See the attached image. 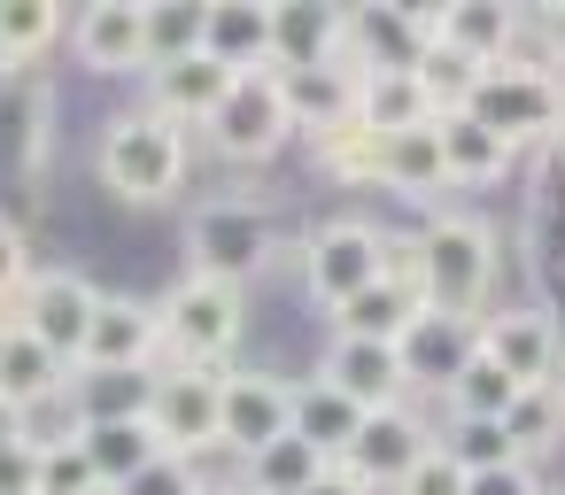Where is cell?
Segmentation results:
<instances>
[{
	"label": "cell",
	"mask_w": 565,
	"mask_h": 495,
	"mask_svg": "<svg viewBox=\"0 0 565 495\" xmlns=\"http://www.w3.org/2000/svg\"><path fill=\"white\" fill-rule=\"evenodd\" d=\"M434 40H426V17L418 9H349V40H341V63L364 78V71H426Z\"/></svg>",
	"instance_id": "obj_17"
},
{
	"label": "cell",
	"mask_w": 565,
	"mask_h": 495,
	"mask_svg": "<svg viewBox=\"0 0 565 495\" xmlns=\"http://www.w3.org/2000/svg\"><path fill=\"white\" fill-rule=\"evenodd\" d=\"M148 387H156L148 372H86V379H71V395H78L86 418H140Z\"/></svg>",
	"instance_id": "obj_33"
},
{
	"label": "cell",
	"mask_w": 565,
	"mask_h": 495,
	"mask_svg": "<svg viewBox=\"0 0 565 495\" xmlns=\"http://www.w3.org/2000/svg\"><path fill=\"white\" fill-rule=\"evenodd\" d=\"M71 387V364L47 348V341H32L24 325H9V341H0V410H32V402H47V395H63Z\"/></svg>",
	"instance_id": "obj_26"
},
{
	"label": "cell",
	"mask_w": 565,
	"mask_h": 495,
	"mask_svg": "<svg viewBox=\"0 0 565 495\" xmlns=\"http://www.w3.org/2000/svg\"><path fill=\"white\" fill-rule=\"evenodd\" d=\"M480 356H495L526 395L565 379V333H557V318L542 302H511V310L480 318Z\"/></svg>",
	"instance_id": "obj_10"
},
{
	"label": "cell",
	"mask_w": 565,
	"mask_h": 495,
	"mask_svg": "<svg viewBox=\"0 0 565 495\" xmlns=\"http://www.w3.org/2000/svg\"><path fill=\"white\" fill-rule=\"evenodd\" d=\"M372 186H380V194H403V202H434V194H449L441 125H426V132H403V140H380Z\"/></svg>",
	"instance_id": "obj_25"
},
{
	"label": "cell",
	"mask_w": 565,
	"mask_h": 495,
	"mask_svg": "<svg viewBox=\"0 0 565 495\" xmlns=\"http://www.w3.org/2000/svg\"><path fill=\"white\" fill-rule=\"evenodd\" d=\"M557 433H565V395H557V387L519 395V410H511V449L534 464V456H550V449H557Z\"/></svg>",
	"instance_id": "obj_34"
},
{
	"label": "cell",
	"mask_w": 565,
	"mask_h": 495,
	"mask_svg": "<svg viewBox=\"0 0 565 495\" xmlns=\"http://www.w3.org/2000/svg\"><path fill=\"white\" fill-rule=\"evenodd\" d=\"M186 256H194L186 271H210V279L248 287L256 271L279 263V217L264 202H248V194H217V202H202L186 217Z\"/></svg>",
	"instance_id": "obj_4"
},
{
	"label": "cell",
	"mask_w": 565,
	"mask_h": 495,
	"mask_svg": "<svg viewBox=\"0 0 565 495\" xmlns=\"http://www.w3.org/2000/svg\"><path fill=\"white\" fill-rule=\"evenodd\" d=\"M364 418H372V410H356V402H349L333 379H318V372L295 387V433H302L310 449H326L333 464L349 456V441H356V426H364Z\"/></svg>",
	"instance_id": "obj_28"
},
{
	"label": "cell",
	"mask_w": 565,
	"mask_h": 495,
	"mask_svg": "<svg viewBox=\"0 0 565 495\" xmlns=\"http://www.w3.org/2000/svg\"><path fill=\"white\" fill-rule=\"evenodd\" d=\"M24 279H32V248H24V233L9 217H0V302H17Z\"/></svg>",
	"instance_id": "obj_40"
},
{
	"label": "cell",
	"mask_w": 565,
	"mask_h": 495,
	"mask_svg": "<svg viewBox=\"0 0 565 495\" xmlns=\"http://www.w3.org/2000/svg\"><path fill=\"white\" fill-rule=\"evenodd\" d=\"M40 480V449H24L17 433H0V495H32Z\"/></svg>",
	"instance_id": "obj_41"
},
{
	"label": "cell",
	"mask_w": 565,
	"mask_h": 495,
	"mask_svg": "<svg viewBox=\"0 0 565 495\" xmlns=\"http://www.w3.org/2000/svg\"><path fill=\"white\" fill-rule=\"evenodd\" d=\"M380 271H387V233L364 225V217H333L302 240V287H310L318 310L356 302L364 287H380Z\"/></svg>",
	"instance_id": "obj_7"
},
{
	"label": "cell",
	"mask_w": 565,
	"mask_h": 495,
	"mask_svg": "<svg viewBox=\"0 0 565 495\" xmlns=\"http://www.w3.org/2000/svg\"><path fill=\"white\" fill-rule=\"evenodd\" d=\"M148 426L171 456H202V449H225V372L210 364H171L156 372L148 387Z\"/></svg>",
	"instance_id": "obj_6"
},
{
	"label": "cell",
	"mask_w": 565,
	"mask_h": 495,
	"mask_svg": "<svg viewBox=\"0 0 565 495\" xmlns=\"http://www.w3.org/2000/svg\"><path fill=\"white\" fill-rule=\"evenodd\" d=\"M542 47H550V63L565 71V0H557V9H542Z\"/></svg>",
	"instance_id": "obj_42"
},
{
	"label": "cell",
	"mask_w": 565,
	"mask_h": 495,
	"mask_svg": "<svg viewBox=\"0 0 565 495\" xmlns=\"http://www.w3.org/2000/svg\"><path fill=\"white\" fill-rule=\"evenodd\" d=\"M63 32H71V17L55 0H0V78H24Z\"/></svg>",
	"instance_id": "obj_29"
},
{
	"label": "cell",
	"mask_w": 565,
	"mask_h": 495,
	"mask_svg": "<svg viewBox=\"0 0 565 495\" xmlns=\"http://www.w3.org/2000/svg\"><path fill=\"white\" fill-rule=\"evenodd\" d=\"M156 310H163V348L179 364H210V372H217V356H233V341L248 325V294L210 271H179L156 294Z\"/></svg>",
	"instance_id": "obj_5"
},
{
	"label": "cell",
	"mask_w": 565,
	"mask_h": 495,
	"mask_svg": "<svg viewBox=\"0 0 565 495\" xmlns=\"http://www.w3.org/2000/svg\"><path fill=\"white\" fill-rule=\"evenodd\" d=\"M519 395H526V387H519L495 356H472V364H465V379H457L441 402H449V426H511Z\"/></svg>",
	"instance_id": "obj_32"
},
{
	"label": "cell",
	"mask_w": 565,
	"mask_h": 495,
	"mask_svg": "<svg viewBox=\"0 0 565 495\" xmlns=\"http://www.w3.org/2000/svg\"><path fill=\"white\" fill-rule=\"evenodd\" d=\"M202 132H210V148H217L225 163H271V155L295 140V117H287V86H279V71H248V78H233L225 109H217Z\"/></svg>",
	"instance_id": "obj_8"
},
{
	"label": "cell",
	"mask_w": 565,
	"mask_h": 495,
	"mask_svg": "<svg viewBox=\"0 0 565 495\" xmlns=\"http://www.w3.org/2000/svg\"><path fill=\"white\" fill-rule=\"evenodd\" d=\"M356 125L372 140H403V132L441 125V101H434L426 71H364L356 78Z\"/></svg>",
	"instance_id": "obj_19"
},
{
	"label": "cell",
	"mask_w": 565,
	"mask_h": 495,
	"mask_svg": "<svg viewBox=\"0 0 565 495\" xmlns=\"http://www.w3.org/2000/svg\"><path fill=\"white\" fill-rule=\"evenodd\" d=\"M71 47L86 71L102 78H132L156 63V40H148V0H94V9L71 17Z\"/></svg>",
	"instance_id": "obj_12"
},
{
	"label": "cell",
	"mask_w": 565,
	"mask_h": 495,
	"mask_svg": "<svg viewBox=\"0 0 565 495\" xmlns=\"http://www.w3.org/2000/svg\"><path fill=\"white\" fill-rule=\"evenodd\" d=\"M557 395H565V379H557Z\"/></svg>",
	"instance_id": "obj_47"
},
{
	"label": "cell",
	"mask_w": 565,
	"mask_h": 495,
	"mask_svg": "<svg viewBox=\"0 0 565 495\" xmlns=\"http://www.w3.org/2000/svg\"><path fill=\"white\" fill-rule=\"evenodd\" d=\"M519 32H526V17H519V9H495V0H449V9H426L434 55H449V63L472 71V78L495 71V63H511Z\"/></svg>",
	"instance_id": "obj_11"
},
{
	"label": "cell",
	"mask_w": 565,
	"mask_h": 495,
	"mask_svg": "<svg viewBox=\"0 0 565 495\" xmlns=\"http://www.w3.org/2000/svg\"><path fill=\"white\" fill-rule=\"evenodd\" d=\"M225 94H233V71H217L202 47H194V55H171V63L156 71V117H171L179 132H186V125L202 132V125L225 109Z\"/></svg>",
	"instance_id": "obj_22"
},
{
	"label": "cell",
	"mask_w": 565,
	"mask_h": 495,
	"mask_svg": "<svg viewBox=\"0 0 565 495\" xmlns=\"http://www.w3.org/2000/svg\"><path fill=\"white\" fill-rule=\"evenodd\" d=\"M465 472H488V464H511L519 449H511V426H449V441H441Z\"/></svg>",
	"instance_id": "obj_36"
},
{
	"label": "cell",
	"mask_w": 565,
	"mask_h": 495,
	"mask_svg": "<svg viewBox=\"0 0 565 495\" xmlns=\"http://www.w3.org/2000/svg\"><path fill=\"white\" fill-rule=\"evenodd\" d=\"M395 495H472V472H465V464H457V456L434 441V449L418 456V472H411Z\"/></svg>",
	"instance_id": "obj_37"
},
{
	"label": "cell",
	"mask_w": 565,
	"mask_h": 495,
	"mask_svg": "<svg viewBox=\"0 0 565 495\" xmlns=\"http://www.w3.org/2000/svg\"><path fill=\"white\" fill-rule=\"evenodd\" d=\"M32 495H109V487H102V472L86 464L78 441H55V449H40V480H32Z\"/></svg>",
	"instance_id": "obj_35"
},
{
	"label": "cell",
	"mask_w": 565,
	"mask_h": 495,
	"mask_svg": "<svg viewBox=\"0 0 565 495\" xmlns=\"http://www.w3.org/2000/svg\"><path fill=\"white\" fill-rule=\"evenodd\" d=\"M94 310H102V287L86 279V271H32L24 279V294L9 302V325H24L32 341H47L71 372H78V348H86V333H94Z\"/></svg>",
	"instance_id": "obj_9"
},
{
	"label": "cell",
	"mask_w": 565,
	"mask_h": 495,
	"mask_svg": "<svg viewBox=\"0 0 565 495\" xmlns=\"http://www.w3.org/2000/svg\"><path fill=\"white\" fill-rule=\"evenodd\" d=\"M279 86H287L295 132L333 140V132L356 125V71H349V63H326V71H279Z\"/></svg>",
	"instance_id": "obj_21"
},
{
	"label": "cell",
	"mask_w": 565,
	"mask_h": 495,
	"mask_svg": "<svg viewBox=\"0 0 565 495\" xmlns=\"http://www.w3.org/2000/svg\"><path fill=\"white\" fill-rule=\"evenodd\" d=\"M326 472H333V456L310 449L302 433H287V441H271V449H256V456L241 464V487H248V495H310Z\"/></svg>",
	"instance_id": "obj_30"
},
{
	"label": "cell",
	"mask_w": 565,
	"mask_h": 495,
	"mask_svg": "<svg viewBox=\"0 0 565 495\" xmlns=\"http://www.w3.org/2000/svg\"><path fill=\"white\" fill-rule=\"evenodd\" d=\"M472 495H542V472H534L526 456H511V464L472 472Z\"/></svg>",
	"instance_id": "obj_39"
},
{
	"label": "cell",
	"mask_w": 565,
	"mask_h": 495,
	"mask_svg": "<svg viewBox=\"0 0 565 495\" xmlns=\"http://www.w3.org/2000/svg\"><path fill=\"white\" fill-rule=\"evenodd\" d=\"M403 372H411V387H426V395H449L457 379H465V364L480 356V325H465V318H441V310H426L403 341Z\"/></svg>",
	"instance_id": "obj_20"
},
{
	"label": "cell",
	"mask_w": 565,
	"mask_h": 495,
	"mask_svg": "<svg viewBox=\"0 0 565 495\" xmlns=\"http://www.w3.org/2000/svg\"><path fill=\"white\" fill-rule=\"evenodd\" d=\"M310 495H372V487H364V480H356V472H341V464H333V472H326V480H318V487H310Z\"/></svg>",
	"instance_id": "obj_43"
},
{
	"label": "cell",
	"mask_w": 565,
	"mask_h": 495,
	"mask_svg": "<svg viewBox=\"0 0 565 495\" xmlns=\"http://www.w3.org/2000/svg\"><path fill=\"white\" fill-rule=\"evenodd\" d=\"M418 263H426V310L480 325V310L495 294V225L472 209H426Z\"/></svg>",
	"instance_id": "obj_1"
},
{
	"label": "cell",
	"mask_w": 565,
	"mask_h": 495,
	"mask_svg": "<svg viewBox=\"0 0 565 495\" xmlns=\"http://www.w3.org/2000/svg\"><path fill=\"white\" fill-rule=\"evenodd\" d=\"M457 109L472 125H488L503 148H550L557 125H565V78L542 71V63H495L465 86Z\"/></svg>",
	"instance_id": "obj_3"
},
{
	"label": "cell",
	"mask_w": 565,
	"mask_h": 495,
	"mask_svg": "<svg viewBox=\"0 0 565 495\" xmlns=\"http://www.w3.org/2000/svg\"><path fill=\"white\" fill-rule=\"evenodd\" d=\"M94 163H102V186L117 202L156 209V202H171L186 186V132L171 117H156V109H132V117L102 125V155Z\"/></svg>",
	"instance_id": "obj_2"
},
{
	"label": "cell",
	"mask_w": 565,
	"mask_h": 495,
	"mask_svg": "<svg viewBox=\"0 0 565 495\" xmlns=\"http://www.w3.org/2000/svg\"><path fill=\"white\" fill-rule=\"evenodd\" d=\"M295 433V387L271 372H225V449L248 464L256 449Z\"/></svg>",
	"instance_id": "obj_16"
},
{
	"label": "cell",
	"mask_w": 565,
	"mask_h": 495,
	"mask_svg": "<svg viewBox=\"0 0 565 495\" xmlns=\"http://www.w3.org/2000/svg\"><path fill=\"white\" fill-rule=\"evenodd\" d=\"M418 318H426V294L380 271V287H364L356 302L333 310V333H349V341H403Z\"/></svg>",
	"instance_id": "obj_27"
},
{
	"label": "cell",
	"mask_w": 565,
	"mask_h": 495,
	"mask_svg": "<svg viewBox=\"0 0 565 495\" xmlns=\"http://www.w3.org/2000/svg\"><path fill=\"white\" fill-rule=\"evenodd\" d=\"M202 495H248V487H202Z\"/></svg>",
	"instance_id": "obj_44"
},
{
	"label": "cell",
	"mask_w": 565,
	"mask_h": 495,
	"mask_svg": "<svg viewBox=\"0 0 565 495\" xmlns=\"http://www.w3.org/2000/svg\"><path fill=\"white\" fill-rule=\"evenodd\" d=\"M434 441H441V433H426V426H418V418H411V410L395 402V410H372V418L356 426V441H349L341 472H356V480H364V487L380 495V487H403V480L418 472V456H426Z\"/></svg>",
	"instance_id": "obj_14"
},
{
	"label": "cell",
	"mask_w": 565,
	"mask_h": 495,
	"mask_svg": "<svg viewBox=\"0 0 565 495\" xmlns=\"http://www.w3.org/2000/svg\"><path fill=\"white\" fill-rule=\"evenodd\" d=\"M194 47L233 78L271 71V0H210L194 24Z\"/></svg>",
	"instance_id": "obj_18"
},
{
	"label": "cell",
	"mask_w": 565,
	"mask_h": 495,
	"mask_svg": "<svg viewBox=\"0 0 565 495\" xmlns=\"http://www.w3.org/2000/svg\"><path fill=\"white\" fill-rule=\"evenodd\" d=\"M550 148H557V155H565V125H557V140H550Z\"/></svg>",
	"instance_id": "obj_46"
},
{
	"label": "cell",
	"mask_w": 565,
	"mask_h": 495,
	"mask_svg": "<svg viewBox=\"0 0 565 495\" xmlns=\"http://www.w3.org/2000/svg\"><path fill=\"white\" fill-rule=\"evenodd\" d=\"M349 9H271V71H326L341 63Z\"/></svg>",
	"instance_id": "obj_24"
},
{
	"label": "cell",
	"mask_w": 565,
	"mask_h": 495,
	"mask_svg": "<svg viewBox=\"0 0 565 495\" xmlns=\"http://www.w3.org/2000/svg\"><path fill=\"white\" fill-rule=\"evenodd\" d=\"M511 155L519 148H503L488 125H472L465 109H449L441 117V163H449V186H495L503 171H511Z\"/></svg>",
	"instance_id": "obj_31"
},
{
	"label": "cell",
	"mask_w": 565,
	"mask_h": 495,
	"mask_svg": "<svg viewBox=\"0 0 565 495\" xmlns=\"http://www.w3.org/2000/svg\"><path fill=\"white\" fill-rule=\"evenodd\" d=\"M318 379H333L356 410H395L411 395V372H403L395 341H349V333H333L326 356H318Z\"/></svg>",
	"instance_id": "obj_15"
},
{
	"label": "cell",
	"mask_w": 565,
	"mask_h": 495,
	"mask_svg": "<svg viewBox=\"0 0 565 495\" xmlns=\"http://www.w3.org/2000/svg\"><path fill=\"white\" fill-rule=\"evenodd\" d=\"M0 341H9V302H0Z\"/></svg>",
	"instance_id": "obj_45"
},
{
	"label": "cell",
	"mask_w": 565,
	"mask_h": 495,
	"mask_svg": "<svg viewBox=\"0 0 565 495\" xmlns=\"http://www.w3.org/2000/svg\"><path fill=\"white\" fill-rule=\"evenodd\" d=\"M78 449H86V464L102 472V487H109V495H117L125 480H140L156 456H171V449L156 441L148 410H140V418H86V426H78Z\"/></svg>",
	"instance_id": "obj_23"
},
{
	"label": "cell",
	"mask_w": 565,
	"mask_h": 495,
	"mask_svg": "<svg viewBox=\"0 0 565 495\" xmlns=\"http://www.w3.org/2000/svg\"><path fill=\"white\" fill-rule=\"evenodd\" d=\"M557 495H565V487H557Z\"/></svg>",
	"instance_id": "obj_48"
},
{
	"label": "cell",
	"mask_w": 565,
	"mask_h": 495,
	"mask_svg": "<svg viewBox=\"0 0 565 495\" xmlns=\"http://www.w3.org/2000/svg\"><path fill=\"white\" fill-rule=\"evenodd\" d=\"M117 495H202V480H194V456H156L140 480H125Z\"/></svg>",
	"instance_id": "obj_38"
},
{
	"label": "cell",
	"mask_w": 565,
	"mask_h": 495,
	"mask_svg": "<svg viewBox=\"0 0 565 495\" xmlns=\"http://www.w3.org/2000/svg\"><path fill=\"white\" fill-rule=\"evenodd\" d=\"M163 356V310L140 294H102L94 333L78 348V372H148Z\"/></svg>",
	"instance_id": "obj_13"
}]
</instances>
